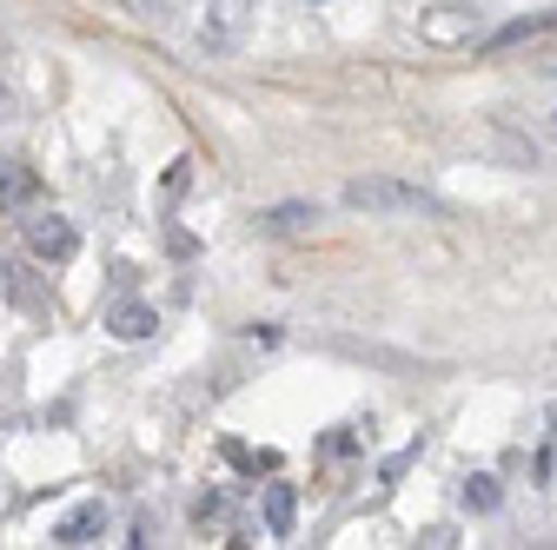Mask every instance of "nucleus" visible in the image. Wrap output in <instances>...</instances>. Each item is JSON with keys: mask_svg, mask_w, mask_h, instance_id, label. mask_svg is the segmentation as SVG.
I'll list each match as a JSON object with an SVG mask.
<instances>
[{"mask_svg": "<svg viewBox=\"0 0 557 550\" xmlns=\"http://www.w3.org/2000/svg\"><path fill=\"white\" fill-rule=\"evenodd\" d=\"M550 74H557V66H550Z\"/></svg>", "mask_w": 557, "mask_h": 550, "instance_id": "6ab92c4d", "label": "nucleus"}, {"mask_svg": "<svg viewBox=\"0 0 557 550\" xmlns=\"http://www.w3.org/2000/svg\"><path fill=\"white\" fill-rule=\"evenodd\" d=\"M418 543H425V550H451V543H458V537H451V530H445V524H432V530H418Z\"/></svg>", "mask_w": 557, "mask_h": 550, "instance_id": "2eb2a0df", "label": "nucleus"}, {"mask_svg": "<svg viewBox=\"0 0 557 550\" xmlns=\"http://www.w3.org/2000/svg\"><path fill=\"white\" fill-rule=\"evenodd\" d=\"M293 517H299V491L293 485H265V530L293 537Z\"/></svg>", "mask_w": 557, "mask_h": 550, "instance_id": "0eeeda50", "label": "nucleus"}, {"mask_svg": "<svg viewBox=\"0 0 557 550\" xmlns=\"http://www.w3.org/2000/svg\"><path fill=\"white\" fill-rule=\"evenodd\" d=\"M557 27V8H544V14H524V21H505L484 47H518V40H537V34H550Z\"/></svg>", "mask_w": 557, "mask_h": 550, "instance_id": "1a4fd4ad", "label": "nucleus"}, {"mask_svg": "<svg viewBox=\"0 0 557 550\" xmlns=\"http://www.w3.org/2000/svg\"><path fill=\"white\" fill-rule=\"evenodd\" d=\"M120 14L139 27H166V0H120Z\"/></svg>", "mask_w": 557, "mask_h": 550, "instance_id": "ddd939ff", "label": "nucleus"}, {"mask_svg": "<svg viewBox=\"0 0 557 550\" xmlns=\"http://www.w3.org/2000/svg\"><path fill=\"white\" fill-rule=\"evenodd\" d=\"M226 464H239V471H278V451H252V445H226Z\"/></svg>", "mask_w": 557, "mask_h": 550, "instance_id": "f8f14e48", "label": "nucleus"}, {"mask_svg": "<svg viewBox=\"0 0 557 550\" xmlns=\"http://www.w3.org/2000/svg\"><path fill=\"white\" fill-rule=\"evenodd\" d=\"M550 425H557V411H550Z\"/></svg>", "mask_w": 557, "mask_h": 550, "instance_id": "a211bd4d", "label": "nucleus"}, {"mask_svg": "<svg viewBox=\"0 0 557 550\" xmlns=\"http://www.w3.org/2000/svg\"><path fill=\"white\" fill-rule=\"evenodd\" d=\"M34 192H40V179L27 166H0V205H27Z\"/></svg>", "mask_w": 557, "mask_h": 550, "instance_id": "9d476101", "label": "nucleus"}, {"mask_svg": "<svg viewBox=\"0 0 557 550\" xmlns=\"http://www.w3.org/2000/svg\"><path fill=\"white\" fill-rule=\"evenodd\" d=\"M352 451H359V425H338L319 438V458H352Z\"/></svg>", "mask_w": 557, "mask_h": 550, "instance_id": "4468645a", "label": "nucleus"}, {"mask_svg": "<svg viewBox=\"0 0 557 550\" xmlns=\"http://www.w3.org/2000/svg\"><path fill=\"white\" fill-rule=\"evenodd\" d=\"M153 325H160V312L139 305V299H126V305L107 312V332H113V338H153Z\"/></svg>", "mask_w": 557, "mask_h": 550, "instance_id": "423d86ee", "label": "nucleus"}, {"mask_svg": "<svg viewBox=\"0 0 557 550\" xmlns=\"http://www.w3.org/2000/svg\"><path fill=\"white\" fill-rule=\"evenodd\" d=\"M411 458H418V445H411V451H398V458L385 464V485H392V477H405V471H411Z\"/></svg>", "mask_w": 557, "mask_h": 550, "instance_id": "dca6fc26", "label": "nucleus"}, {"mask_svg": "<svg viewBox=\"0 0 557 550\" xmlns=\"http://www.w3.org/2000/svg\"><path fill=\"white\" fill-rule=\"evenodd\" d=\"M458 504H465V511H498V477H484V471L465 477V485H458Z\"/></svg>", "mask_w": 557, "mask_h": 550, "instance_id": "9b49d317", "label": "nucleus"}, {"mask_svg": "<svg viewBox=\"0 0 557 550\" xmlns=\"http://www.w3.org/2000/svg\"><path fill=\"white\" fill-rule=\"evenodd\" d=\"M27 252H34L40 265H66V259L81 252V233L66 226L60 213H34V220H27Z\"/></svg>", "mask_w": 557, "mask_h": 550, "instance_id": "f03ea898", "label": "nucleus"}, {"mask_svg": "<svg viewBox=\"0 0 557 550\" xmlns=\"http://www.w3.org/2000/svg\"><path fill=\"white\" fill-rule=\"evenodd\" d=\"M319 226V205L312 199H286V205H272V213H259V233L265 239H299Z\"/></svg>", "mask_w": 557, "mask_h": 550, "instance_id": "20e7f679", "label": "nucleus"}, {"mask_svg": "<svg viewBox=\"0 0 557 550\" xmlns=\"http://www.w3.org/2000/svg\"><path fill=\"white\" fill-rule=\"evenodd\" d=\"M94 537H107V504H100V498H87L81 511H66V517L53 524V543H66V550H74V543H94Z\"/></svg>", "mask_w": 557, "mask_h": 550, "instance_id": "39448f33", "label": "nucleus"}, {"mask_svg": "<svg viewBox=\"0 0 557 550\" xmlns=\"http://www.w3.org/2000/svg\"><path fill=\"white\" fill-rule=\"evenodd\" d=\"M550 133H557V113H550Z\"/></svg>", "mask_w": 557, "mask_h": 550, "instance_id": "f3484780", "label": "nucleus"}, {"mask_svg": "<svg viewBox=\"0 0 557 550\" xmlns=\"http://www.w3.org/2000/svg\"><path fill=\"white\" fill-rule=\"evenodd\" d=\"M352 213H366V220H385V213H438V199L432 192H418V186H405V179H345V192H338Z\"/></svg>", "mask_w": 557, "mask_h": 550, "instance_id": "f257e3e1", "label": "nucleus"}, {"mask_svg": "<svg viewBox=\"0 0 557 550\" xmlns=\"http://www.w3.org/2000/svg\"><path fill=\"white\" fill-rule=\"evenodd\" d=\"M252 14H259V0H206V27H199V40L226 47V40H239V34L252 27Z\"/></svg>", "mask_w": 557, "mask_h": 550, "instance_id": "7ed1b4c3", "label": "nucleus"}, {"mask_svg": "<svg viewBox=\"0 0 557 550\" xmlns=\"http://www.w3.org/2000/svg\"><path fill=\"white\" fill-rule=\"evenodd\" d=\"M492 153H498L505 166H524V173H531V166H544L537 140H524V133H511V126H498V133H492Z\"/></svg>", "mask_w": 557, "mask_h": 550, "instance_id": "6e6552de", "label": "nucleus"}]
</instances>
